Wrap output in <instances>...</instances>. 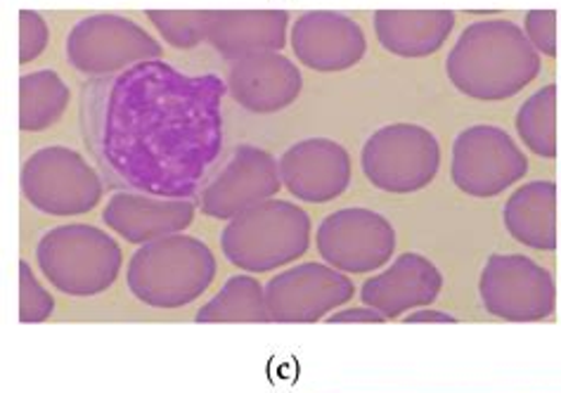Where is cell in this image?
I'll use <instances>...</instances> for the list:
<instances>
[{
    "label": "cell",
    "mask_w": 561,
    "mask_h": 393,
    "mask_svg": "<svg viewBox=\"0 0 561 393\" xmlns=\"http://www.w3.org/2000/svg\"><path fill=\"white\" fill-rule=\"evenodd\" d=\"M228 85L190 77L161 60L133 65L83 89L81 128L112 185L190 199L224 148Z\"/></svg>",
    "instance_id": "1"
},
{
    "label": "cell",
    "mask_w": 561,
    "mask_h": 393,
    "mask_svg": "<svg viewBox=\"0 0 561 393\" xmlns=\"http://www.w3.org/2000/svg\"><path fill=\"white\" fill-rule=\"evenodd\" d=\"M446 71L457 91L474 100H505L538 77L540 57L528 36L507 20L477 22L457 41Z\"/></svg>",
    "instance_id": "2"
},
{
    "label": "cell",
    "mask_w": 561,
    "mask_h": 393,
    "mask_svg": "<svg viewBox=\"0 0 561 393\" xmlns=\"http://www.w3.org/2000/svg\"><path fill=\"white\" fill-rule=\"evenodd\" d=\"M209 246L192 235H169L140 244L126 268V285L140 303L175 311L197 301L216 278Z\"/></svg>",
    "instance_id": "3"
},
{
    "label": "cell",
    "mask_w": 561,
    "mask_h": 393,
    "mask_svg": "<svg viewBox=\"0 0 561 393\" xmlns=\"http://www.w3.org/2000/svg\"><path fill=\"white\" fill-rule=\"evenodd\" d=\"M311 244V218L287 199H268L230 218L220 250L234 268L271 273L301 258Z\"/></svg>",
    "instance_id": "4"
},
{
    "label": "cell",
    "mask_w": 561,
    "mask_h": 393,
    "mask_svg": "<svg viewBox=\"0 0 561 393\" xmlns=\"http://www.w3.org/2000/svg\"><path fill=\"white\" fill-rule=\"evenodd\" d=\"M46 280L67 297H98L116 282L124 266L122 246L105 230L67 223L48 230L36 244Z\"/></svg>",
    "instance_id": "5"
},
{
    "label": "cell",
    "mask_w": 561,
    "mask_h": 393,
    "mask_svg": "<svg viewBox=\"0 0 561 393\" xmlns=\"http://www.w3.org/2000/svg\"><path fill=\"white\" fill-rule=\"evenodd\" d=\"M20 187L24 199L46 216H81L102 199L100 173L65 145H50L26 157Z\"/></svg>",
    "instance_id": "6"
},
{
    "label": "cell",
    "mask_w": 561,
    "mask_h": 393,
    "mask_svg": "<svg viewBox=\"0 0 561 393\" xmlns=\"http://www.w3.org/2000/svg\"><path fill=\"white\" fill-rule=\"evenodd\" d=\"M438 164V140L415 124L381 128L367 138L363 148V171L367 181L393 195L422 190L434 181Z\"/></svg>",
    "instance_id": "7"
},
{
    "label": "cell",
    "mask_w": 561,
    "mask_h": 393,
    "mask_svg": "<svg viewBox=\"0 0 561 393\" xmlns=\"http://www.w3.org/2000/svg\"><path fill=\"white\" fill-rule=\"evenodd\" d=\"M161 46L119 14H93L81 20L67 36V57L88 77H112L147 60H159Z\"/></svg>",
    "instance_id": "8"
},
{
    "label": "cell",
    "mask_w": 561,
    "mask_h": 393,
    "mask_svg": "<svg viewBox=\"0 0 561 393\" xmlns=\"http://www.w3.org/2000/svg\"><path fill=\"white\" fill-rule=\"evenodd\" d=\"M528 162L516 142L495 126L462 130L453 148V183L471 197H495L526 176Z\"/></svg>",
    "instance_id": "9"
},
{
    "label": "cell",
    "mask_w": 561,
    "mask_h": 393,
    "mask_svg": "<svg viewBox=\"0 0 561 393\" xmlns=\"http://www.w3.org/2000/svg\"><path fill=\"white\" fill-rule=\"evenodd\" d=\"M318 252L339 273H373L391 258L396 230L377 211L342 209L318 228Z\"/></svg>",
    "instance_id": "10"
},
{
    "label": "cell",
    "mask_w": 561,
    "mask_h": 393,
    "mask_svg": "<svg viewBox=\"0 0 561 393\" xmlns=\"http://www.w3.org/2000/svg\"><path fill=\"white\" fill-rule=\"evenodd\" d=\"M353 282L322 264L277 273L265 285V309L273 323H316L353 299Z\"/></svg>",
    "instance_id": "11"
},
{
    "label": "cell",
    "mask_w": 561,
    "mask_h": 393,
    "mask_svg": "<svg viewBox=\"0 0 561 393\" xmlns=\"http://www.w3.org/2000/svg\"><path fill=\"white\" fill-rule=\"evenodd\" d=\"M279 187L283 178L277 159L254 145H242L218 176L202 187L199 207L206 216L226 221L273 199Z\"/></svg>",
    "instance_id": "12"
},
{
    "label": "cell",
    "mask_w": 561,
    "mask_h": 393,
    "mask_svg": "<svg viewBox=\"0 0 561 393\" xmlns=\"http://www.w3.org/2000/svg\"><path fill=\"white\" fill-rule=\"evenodd\" d=\"M485 311L505 320H538L552 311L550 273L526 256L495 254L481 275Z\"/></svg>",
    "instance_id": "13"
},
{
    "label": "cell",
    "mask_w": 561,
    "mask_h": 393,
    "mask_svg": "<svg viewBox=\"0 0 561 393\" xmlns=\"http://www.w3.org/2000/svg\"><path fill=\"white\" fill-rule=\"evenodd\" d=\"M279 178L297 199L322 204L346 193L351 185V159L334 140L311 138L291 145L283 154Z\"/></svg>",
    "instance_id": "14"
},
{
    "label": "cell",
    "mask_w": 561,
    "mask_h": 393,
    "mask_svg": "<svg viewBox=\"0 0 561 393\" xmlns=\"http://www.w3.org/2000/svg\"><path fill=\"white\" fill-rule=\"evenodd\" d=\"M195 204L190 199H167L145 193H116L110 197L102 221L130 244H147L179 235L195 221Z\"/></svg>",
    "instance_id": "15"
},
{
    "label": "cell",
    "mask_w": 561,
    "mask_h": 393,
    "mask_svg": "<svg viewBox=\"0 0 561 393\" xmlns=\"http://www.w3.org/2000/svg\"><path fill=\"white\" fill-rule=\"evenodd\" d=\"M291 48L299 62L316 71H342L365 53L360 26L339 12H306L291 32Z\"/></svg>",
    "instance_id": "16"
},
{
    "label": "cell",
    "mask_w": 561,
    "mask_h": 393,
    "mask_svg": "<svg viewBox=\"0 0 561 393\" xmlns=\"http://www.w3.org/2000/svg\"><path fill=\"white\" fill-rule=\"evenodd\" d=\"M228 89L249 112L271 114L289 107L301 93V74L285 55L256 53L230 67Z\"/></svg>",
    "instance_id": "17"
},
{
    "label": "cell",
    "mask_w": 561,
    "mask_h": 393,
    "mask_svg": "<svg viewBox=\"0 0 561 393\" xmlns=\"http://www.w3.org/2000/svg\"><path fill=\"white\" fill-rule=\"evenodd\" d=\"M440 273L430 258L420 254L398 256L391 268L363 285V301L383 317H398L405 311L430 305L440 292Z\"/></svg>",
    "instance_id": "18"
},
{
    "label": "cell",
    "mask_w": 561,
    "mask_h": 393,
    "mask_svg": "<svg viewBox=\"0 0 561 393\" xmlns=\"http://www.w3.org/2000/svg\"><path fill=\"white\" fill-rule=\"evenodd\" d=\"M285 38L287 12L279 10H216L209 28L211 46L230 60L275 53L285 48Z\"/></svg>",
    "instance_id": "19"
},
{
    "label": "cell",
    "mask_w": 561,
    "mask_h": 393,
    "mask_svg": "<svg viewBox=\"0 0 561 393\" xmlns=\"http://www.w3.org/2000/svg\"><path fill=\"white\" fill-rule=\"evenodd\" d=\"M455 26V14L446 10H379L375 32L383 48L403 57L436 53Z\"/></svg>",
    "instance_id": "20"
},
{
    "label": "cell",
    "mask_w": 561,
    "mask_h": 393,
    "mask_svg": "<svg viewBox=\"0 0 561 393\" xmlns=\"http://www.w3.org/2000/svg\"><path fill=\"white\" fill-rule=\"evenodd\" d=\"M554 183H528L516 190L505 207V226L510 235L534 250H554Z\"/></svg>",
    "instance_id": "21"
},
{
    "label": "cell",
    "mask_w": 561,
    "mask_h": 393,
    "mask_svg": "<svg viewBox=\"0 0 561 393\" xmlns=\"http://www.w3.org/2000/svg\"><path fill=\"white\" fill-rule=\"evenodd\" d=\"M197 323H268L265 287L254 275H232L195 315Z\"/></svg>",
    "instance_id": "22"
},
{
    "label": "cell",
    "mask_w": 561,
    "mask_h": 393,
    "mask_svg": "<svg viewBox=\"0 0 561 393\" xmlns=\"http://www.w3.org/2000/svg\"><path fill=\"white\" fill-rule=\"evenodd\" d=\"M69 105L67 83L55 74V71H34L20 79V128L46 130L60 122Z\"/></svg>",
    "instance_id": "23"
},
{
    "label": "cell",
    "mask_w": 561,
    "mask_h": 393,
    "mask_svg": "<svg viewBox=\"0 0 561 393\" xmlns=\"http://www.w3.org/2000/svg\"><path fill=\"white\" fill-rule=\"evenodd\" d=\"M516 130L528 150L540 157L557 154V85H545L516 114Z\"/></svg>",
    "instance_id": "24"
},
{
    "label": "cell",
    "mask_w": 561,
    "mask_h": 393,
    "mask_svg": "<svg viewBox=\"0 0 561 393\" xmlns=\"http://www.w3.org/2000/svg\"><path fill=\"white\" fill-rule=\"evenodd\" d=\"M214 12L216 10H150L147 18L173 48L187 50L209 38Z\"/></svg>",
    "instance_id": "25"
},
{
    "label": "cell",
    "mask_w": 561,
    "mask_h": 393,
    "mask_svg": "<svg viewBox=\"0 0 561 393\" xmlns=\"http://www.w3.org/2000/svg\"><path fill=\"white\" fill-rule=\"evenodd\" d=\"M53 313V294L38 282L32 266H28L26 261H20V320L24 325L46 323Z\"/></svg>",
    "instance_id": "26"
},
{
    "label": "cell",
    "mask_w": 561,
    "mask_h": 393,
    "mask_svg": "<svg viewBox=\"0 0 561 393\" xmlns=\"http://www.w3.org/2000/svg\"><path fill=\"white\" fill-rule=\"evenodd\" d=\"M48 24L38 12L22 10L20 12V62H34L36 57L48 46Z\"/></svg>",
    "instance_id": "27"
},
{
    "label": "cell",
    "mask_w": 561,
    "mask_h": 393,
    "mask_svg": "<svg viewBox=\"0 0 561 393\" xmlns=\"http://www.w3.org/2000/svg\"><path fill=\"white\" fill-rule=\"evenodd\" d=\"M526 36L536 50L552 57L557 53V12L552 10L528 12Z\"/></svg>",
    "instance_id": "28"
},
{
    "label": "cell",
    "mask_w": 561,
    "mask_h": 393,
    "mask_svg": "<svg viewBox=\"0 0 561 393\" xmlns=\"http://www.w3.org/2000/svg\"><path fill=\"white\" fill-rule=\"evenodd\" d=\"M330 320L332 323H381V320L387 317L377 313L375 309H346L334 313Z\"/></svg>",
    "instance_id": "29"
},
{
    "label": "cell",
    "mask_w": 561,
    "mask_h": 393,
    "mask_svg": "<svg viewBox=\"0 0 561 393\" xmlns=\"http://www.w3.org/2000/svg\"><path fill=\"white\" fill-rule=\"evenodd\" d=\"M408 323H455V317L438 311H417L408 317Z\"/></svg>",
    "instance_id": "30"
}]
</instances>
